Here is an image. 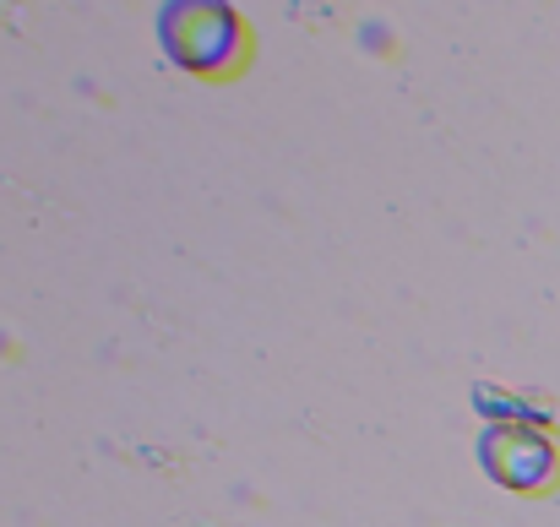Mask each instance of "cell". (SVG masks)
Masks as SVG:
<instances>
[{"label": "cell", "mask_w": 560, "mask_h": 527, "mask_svg": "<svg viewBox=\"0 0 560 527\" xmlns=\"http://www.w3.org/2000/svg\"><path fill=\"white\" fill-rule=\"evenodd\" d=\"M159 44L190 77H234L250 55V27L223 0H170L159 11Z\"/></svg>", "instance_id": "6da1fadb"}, {"label": "cell", "mask_w": 560, "mask_h": 527, "mask_svg": "<svg viewBox=\"0 0 560 527\" xmlns=\"http://www.w3.org/2000/svg\"><path fill=\"white\" fill-rule=\"evenodd\" d=\"M479 468L495 484L528 495V490H550L556 484L560 457H556V446L539 430H528V424H490L479 435Z\"/></svg>", "instance_id": "7a4b0ae2"}]
</instances>
